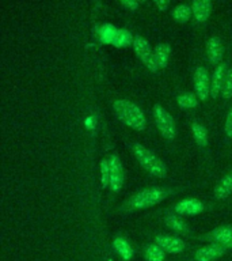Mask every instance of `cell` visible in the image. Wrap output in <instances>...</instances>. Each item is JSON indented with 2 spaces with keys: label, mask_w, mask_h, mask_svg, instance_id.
<instances>
[{
  "label": "cell",
  "mask_w": 232,
  "mask_h": 261,
  "mask_svg": "<svg viewBox=\"0 0 232 261\" xmlns=\"http://www.w3.org/2000/svg\"><path fill=\"white\" fill-rule=\"evenodd\" d=\"M117 117L132 129L142 132L147 128V118L142 110L129 99H117L113 103Z\"/></svg>",
  "instance_id": "obj_1"
},
{
  "label": "cell",
  "mask_w": 232,
  "mask_h": 261,
  "mask_svg": "<svg viewBox=\"0 0 232 261\" xmlns=\"http://www.w3.org/2000/svg\"><path fill=\"white\" fill-rule=\"evenodd\" d=\"M132 148H133L134 156H136V159H137L144 170H147L152 177H156V178H164L166 177L167 167L158 155H155L152 151L148 150L147 147H144L140 143H134Z\"/></svg>",
  "instance_id": "obj_2"
},
{
  "label": "cell",
  "mask_w": 232,
  "mask_h": 261,
  "mask_svg": "<svg viewBox=\"0 0 232 261\" xmlns=\"http://www.w3.org/2000/svg\"><path fill=\"white\" fill-rule=\"evenodd\" d=\"M167 197V191L162 188H148L142 189L133 195L128 201V208L130 210H144L152 205L162 203Z\"/></svg>",
  "instance_id": "obj_3"
},
{
  "label": "cell",
  "mask_w": 232,
  "mask_h": 261,
  "mask_svg": "<svg viewBox=\"0 0 232 261\" xmlns=\"http://www.w3.org/2000/svg\"><path fill=\"white\" fill-rule=\"evenodd\" d=\"M154 118L155 124L160 130V134L168 140L177 138V124H175L174 117L167 112L163 106L155 105L154 106Z\"/></svg>",
  "instance_id": "obj_4"
},
{
  "label": "cell",
  "mask_w": 232,
  "mask_h": 261,
  "mask_svg": "<svg viewBox=\"0 0 232 261\" xmlns=\"http://www.w3.org/2000/svg\"><path fill=\"white\" fill-rule=\"evenodd\" d=\"M133 48L136 55L138 56V59L142 61V64L146 65L147 68L152 71V72H156L159 69L156 61H155V55L154 50L151 49L150 42L141 36H136L133 38Z\"/></svg>",
  "instance_id": "obj_5"
},
{
  "label": "cell",
  "mask_w": 232,
  "mask_h": 261,
  "mask_svg": "<svg viewBox=\"0 0 232 261\" xmlns=\"http://www.w3.org/2000/svg\"><path fill=\"white\" fill-rule=\"evenodd\" d=\"M193 83H194L195 95L198 97L199 101H207L208 97L211 95V81H209L208 71L204 67L195 68Z\"/></svg>",
  "instance_id": "obj_6"
},
{
  "label": "cell",
  "mask_w": 232,
  "mask_h": 261,
  "mask_svg": "<svg viewBox=\"0 0 232 261\" xmlns=\"http://www.w3.org/2000/svg\"><path fill=\"white\" fill-rule=\"evenodd\" d=\"M110 163V189L114 193L122 189L124 185V169H122L121 159L118 158L117 155H111L109 158Z\"/></svg>",
  "instance_id": "obj_7"
},
{
  "label": "cell",
  "mask_w": 232,
  "mask_h": 261,
  "mask_svg": "<svg viewBox=\"0 0 232 261\" xmlns=\"http://www.w3.org/2000/svg\"><path fill=\"white\" fill-rule=\"evenodd\" d=\"M156 245L167 253H172V254H179L185 250V242L181 238L174 236H158L155 238Z\"/></svg>",
  "instance_id": "obj_8"
},
{
  "label": "cell",
  "mask_w": 232,
  "mask_h": 261,
  "mask_svg": "<svg viewBox=\"0 0 232 261\" xmlns=\"http://www.w3.org/2000/svg\"><path fill=\"white\" fill-rule=\"evenodd\" d=\"M227 249L223 245L219 244H212L208 245V246H204V248L198 249L194 254L195 261H212L217 258V257H221L224 253L227 252Z\"/></svg>",
  "instance_id": "obj_9"
},
{
  "label": "cell",
  "mask_w": 232,
  "mask_h": 261,
  "mask_svg": "<svg viewBox=\"0 0 232 261\" xmlns=\"http://www.w3.org/2000/svg\"><path fill=\"white\" fill-rule=\"evenodd\" d=\"M174 210L181 215H197L204 211V204L197 199H185L175 204Z\"/></svg>",
  "instance_id": "obj_10"
},
{
  "label": "cell",
  "mask_w": 232,
  "mask_h": 261,
  "mask_svg": "<svg viewBox=\"0 0 232 261\" xmlns=\"http://www.w3.org/2000/svg\"><path fill=\"white\" fill-rule=\"evenodd\" d=\"M227 65L221 63L216 67L215 72H213V76H212L211 81V95L212 98H217L221 90H223L224 81H225V75H227Z\"/></svg>",
  "instance_id": "obj_11"
},
{
  "label": "cell",
  "mask_w": 232,
  "mask_h": 261,
  "mask_svg": "<svg viewBox=\"0 0 232 261\" xmlns=\"http://www.w3.org/2000/svg\"><path fill=\"white\" fill-rule=\"evenodd\" d=\"M193 16L198 23H204L209 19L212 12L211 0H193Z\"/></svg>",
  "instance_id": "obj_12"
},
{
  "label": "cell",
  "mask_w": 232,
  "mask_h": 261,
  "mask_svg": "<svg viewBox=\"0 0 232 261\" xmlns=\"http://www.w3.org/2000/svg\"><path fill=\"white\" fill-rule=\"evenodd\" d=\"M207 53L208 59L212 64H221L223 59V44L219 37H211L207 44Z\"/></svg>",
  "instance_id": "obj_13"
},
{
  "label": "cell",
  "mask_w": 232,
  "mask_h": 261,
  "mask_svg": "<svg viewBox=\"0 0 232 261\" xmlns=\"http://www.w3.org/2000/svg\"><path fill=\"white\" fill-rule=\"evenodd\" d=\"M208 238L213 241L215 244L223 245L225 248L232 246V227L231 226H224V227H217L208 236Z\"/></svg>",
  "instance_id": "obj_14"
},
{
  "label": "cell",
  "mask_w": 232,
  "mask_h": 261,
  "mask_svg": "<svg viewBox=\"0 0 232 261\" xmlns=\"http://www.w3.org/2000/svg\"><path fill=\"white\" fill-rule=\"evenodd\" d=\"M232 193V171H229L227 175H224L220 179V182L215 188V197L219 200L227 199Z\"/></svg>",
  "instance_id": "obj_15"
},
{
  "label": "cell",
  "mask_w": 232,
  "mask_h": 261,
  "mask_svg": "<svg viewBox=\"0 0 232 261\" xmlns=\"http://www.w3.org/2000/svg\"><path fill=\"white\" fill-rule=\"evenodd\" d=\"M154 55L155 61H156V64H158L159 68H166L171 55L170 44H167V42L159 44L158 46L154 49Z\"/></svg>",
  "instance_id": "obj_16"
},
{
  "label": "cell",
  "mask_w": 232,
  "mask_h": 261,
  "mask_svg": "<svg viewBox=\"0 0 232 261\" xmlns=\"http://www.w3.org/2000/svg\"><path fill=\"white\" fill-rule=\"evenodd\" d=\"M113 246L117 254H120L124 260H130L132 256H133V250L130 248V245L128 244V241L124 240V238H115L113 242Z\"/></svg>",
  "instance_id": "obj_17"
},
{
  "label": "cell",
  "mask_w": 232,
  "mask_h": 261,
  "mask_svg": "<svg viewBox=\"0 0 232 261\" xmlns=\"http://www.w3.org/2000/svg\"><path fill=\"white\" fill-rule=\"evenodd\" d=\"M191 134H193V138L198 146H208V130L205 129V126L201 125L199 122H193L191 124Z\"/></svg>",
  "instance_id": "obj_18"
},
{
  "label": "cell",
  "mask_w": 232,
  "mask_h": 261,
  "mask_svg": "<svg viewBox=\"0 0 232 261\" xmlns=\"http://www.w3.org/2000/svg\"><path fill=\"white\" fill-rule=\"evenodd\" d=\"M191 15H193V10H191V7L186 6V4H179L172 11V18L178 23H186L187 20L190 19Z\"/></svg>",
  "instance_id": "obj_19"
},
{
  "label": "cell",
  "mask_w": 232,
  "mask_h": 261,
  "mask_svg": "<svg viewBox=\"0 0 232 261\" xmlns=\"http://www.w3.org/2000/svg\"><path fill=\"white\" fill-rule=\"evenodd\" d=\"M177 101H178V105L183 109H194L197 108L199 103L198 97L195 95V94L191 93H185L181 94L178 98H177Z\"/></svg>",
  "instance_id": "obj_20"
},
{
  "label": "cell",
  "mask_w": 232,
  "mask_h": 261,
  "mask_svg": "<svg viewBox=\"0 0 232 261\" xmlns=\"http://www.w3.org/2000/svg\"><path fill=\"white\" fill-rule=\"evenodd\" d=\"M166 256V252L159 245H148L146 248V260L147 261H163Z\"/></svg>",
  "instance_id": "obj_21"
},
{
  "label": "cell",
  "mask_w": 232,
  "mask_h": 261,
  "mask_svg": "<svg viewBox=\"0 0 232 261\" xmlns=\"http://www.w3.org/2000/svg\"><path fill=\"white\" fill-rule=\"evenodd\" d=\"M166 223L167 226L175 231H179V232H185L187 231V226L186 223L183 222L182 219H179L178 216L175 215H167L166 216Z\"/></svg>",
  "instance_id": "obj_22"
},
{
  "label": "cell",
  "mask_w": 232,
  "mask_h": 261,
  "mask_svg": "<svg viewBox=\"0 0 232 261\" xmlns=\"http://www.w3.org/2000/svg\"><path fill=\"white\" fill-rule=\"evenodd\" d=\"M101 182L103 188H110V163L109 159L101 161Z\"/></svg>",
  "instance_id": "obj_23"
},
{
  "label": "cell",
  "mask_w": 232,
  "mask_h": 261,
  "mask_svg": "<svg viewBox=\"0 0 232 261\" xmlns=\"http://www.w3.org/2000/svg\"><path fill=\"white\" fill-rule=\"evenodd\" d=\"M221 94H223V98H225V99H231L232 98V67L231 68H228L227 71Z\"/></svg>",
  "instance_id": "obj_24"
},
{
  "label": "cell",
  "mask_w": 232,
  "mask_h": 261,
  "mask_svg": "<svg viewBox=\"0 0 232 261\" xmlns=\"http://www.w3.org/2000/svg\"><path fill=\"white\" fill-rule=\"evenodd\" d=\"M102 40L105 41V42H110V41L114 40V37H117V32H115V29L113 26H109V24H106L102 29Z\"/></svg>",
  "instance_id": "obj_25"
},
{
  "label": "cell",
  "mask_w": 232,
  "mask_h": 261,
  "mask_svg": "<svg viewBox=\"0 0 232 261\" xmlns=\"http://www.w3.org/2000/svg\"><path fill=\"white\" fill-rule=\"evenodd\" d=\"M130 41V34L125 30H122V32L117 33V38H115V44L117 45H126Z\"/></svg>",
  "instance_id": "obj_26"
},
{
  "label": "cell",
  "mask_w": 232,
  "mask_h": 261,
  "mask_svg": "<svg viewBox=\"0 0 232 261\" xmlns=\"http://www.w3.org/2000/svg\"><path fill=\"white\" fill-rule=\"evenodd\" d=\"M225 134L228 138H232V108L229 109L227 118H225Z\"/></svg>",
  "instance_id": "obj_27"
},
{
  "label": "cell",
  "mask_w": 232,
  "mask_h": 261,
  "mask_svg": "<svg viewBox=\"0 0 232 261\" xmlns=\"http://www.w3.org/2000/svg\"><path fill=\"white\" fill-rule=\"evenodd\" d=\"M126 8H129L130 11H136L138 8V2L137 0H120Z\"/></svg>",
  "instance_id": "obj_28"
},
{
  "label": "cell",
  "mask_w": 232,
  "mask_h": 261,
  "mask_svg": "<svg viewBox=\"0 0 232 261\" xmlns=\"http://www.w3.org/2000/svg\"><path fill=\"white\" fill-rule=\"evenodd\" d=\"M171 0H154V3L156 4V7L160 10V11H166L168 6H170Z\"/></svg>",
  "instance_id": "obj_29"
},
{
  "label": "cell",
  "mask_w": 232,
  "mask_h": 261,
  "mask_svg": "<svg viewBox=\"0 0 232 261\" xmlns=\"http://www.w3.org/2000/svg\"><path fill=\"white\" fill-rule=\"evenodd\" d=\"M138 3H146V0H137Z\"/></svg>",
  "instance_id": "obj_30"
},
{
  "label": "cell",
  "mask_w": 232,
  "mask_h": 261,
  "mask_svg": "<svg viewBox=\"0 0 232 261\" xmlns=\"http://www.w3.org/2000/svg\"><path fill=\"white\" fill-rule=\"evenodd\" d=\"M110 261H111V260H110Z\"/></svg>",
  "instance_id": "obj_31"
}]
</instances>
